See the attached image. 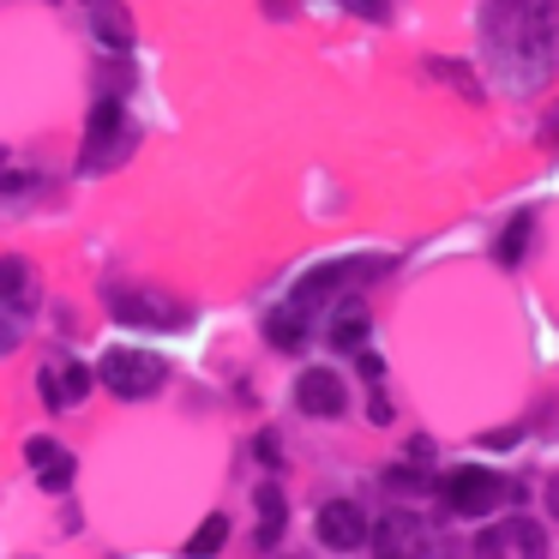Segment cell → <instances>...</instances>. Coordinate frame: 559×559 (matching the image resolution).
<instances>
[{
    "label": "cell",
    "mask_w": 559,
    "mask_h": 559,
    "mask_svg": "<svg viewBox=\"0 0 559 559\" xmlns=\"http://www.w3.org/2000/svg\"><path fill=\"white\" fill-rule=\"evenodd\" d=\"M103 301H109V313H115V319H127V325L181 331L187 319H193V307L175 301V295H163L157 283H103Z\"/></svg>",
    "instance_id": "obj_1"
},
{
    "label": "cell",
    "mask_w": 559,
    "mask_h": 559,
    "mask_svg": "<svg viewBox=\"0 0 559 559\" xmlns=\"http://www.w3.org/2000/svg\"><path fill=\"white\" fill-rule=\"evenodd\" d=\"M367 535H373V559H451V542L415 511H391Z\"/></svg>",
    "instance_id": "obj_2"
},
{
    "label": "cell",
    "mask_w": 559,
    "mask_h": 559,
    "mask_svg": "<svg viewBox=\"0 0 559 559\" xmlns=\"http://www.w3.org/2000/svg\"><path fill=\"white\" fill-rule=\"evenodd\" d=\"M97 385H109L115 397H127V403H139V397H157L163 385H169V367L157 361L151 349H103V361H97Z\"/></svg>",
    "instance_id": "obj_3"
},
{
    "label": "cell",
    "mask_w": 559,
    "mask_h": 559,
    "mask_svg": "<svg viewBox=\"0 0 559 559\" xmlns=\"http://www.w3.org/2000/svg\"><path fill=\"white\" fill-rule=\"evenodd\" d=\"M439 499H445V511H457V518H487L499 499H511V487L499 481V475L463 463V469H451L445 481H439Z\"/></svg>",
    "instance_id": "obj_4"
},
{
    "label": "cell",
    "mask_w": 559,
    "mask_h": 559,
    "mask_svg": "<svg viewBox=\"0 0 559 559\" xmlns=\"http://www.w3.org/2000/svg\"><path fill=\"white\" fill-rule=\"evenodd\" d=\"M469 554L475 559H547V535H542L535 518H506V523H493V530L475 535Z\"/></svg>",
    "instance_id": "obj_5"
},
{
    "label": "cell",
    "mask_w": 559,
    "mask_h": 559,
    "mask_svg": "<svg viewBox=\"0 0 559 559\" xmlns=\"http://www.w3.org/2000/svg\"><path fill=\"white\" fill-rule=\"evenodd\" d=\"M121 151H127V115L115 97H103L85 127V175H103L109 163H121Z\"/></svg>",
    "instance_id": "obj_6"
},
{
    "label": "cell",
    "mask_w": 559,
    "mask_h": 559,
    "mask_svg": "<svg viewBox=\"0 0 559 559\" xmlns=\"http://www.w3.org/2000/svg\"><path fill=\"white\" fill-rule=\"evenodd\" d=\"M313 523H319V542H325L331 554H355V547L367 542V511L355 506V499H325Z\"/></svg>",
    "instance_id": "obj_7"
},
{
    "label": "cell",
    "mask_w": 559,
    "mask_h": 559,
    "mask_svg": "<svg viewBox=\"0 0 559 559\" xmlns=\"http://www.w3.org/2000/svg\"><path fill=\"white\" fill-rule=\"evenodd\" d=\"M43 301V283H37V265H31L25 253H0V307L7 313H37Z\"/></svg>",
    "instance_id": "obj_8"
},
{
    "label": "cell",
    "mask_w": 559,
    "mask_h": 559,
    "mask_svg": "<svg viewBox=\"0 0 559 559\" xmlns=\"http://www.w3.org/2000/svg\"><path fill=\"white\" fill-rule=\"evenodd\" d=\"M295 409L301 415H343L349 409V391H343V379L331 373V367H307V373L295 379Z\"/></svg>",
    "instance_id": "obj_9"
},
{
    "label": "cell",
    "mask_w": 559,
    "mask_h": 559,
    "mask_svg": "<svg viewBox=\"0 0 559 559\" xmlns=\"http://www.w3.org/2000/svg\"><path fill=\"white\" fill-rule=\"evenodd\" d=\"M97 385V379H91V367L85 361H49L43 367V403H49V409H73V403H85V391Z\"/></svg>",
    "instance_id": "obj_10"
},
{
    "label": "cell",
    "mask_w": 559,
    "mask_h": 559,
    "mask_svg": "<svg viewBox=\"0 0 559 559\" xmlns=\"http://www.w3.org/2000/svg\"><path fill=\"white\" fill-rule=\"evenodd\" d=\"M25 457H31V469H37V481L49 487V493H67V487H73V451H61L49 433L31 439Z\"/></svg>",
    "instance_id": "obj_11"
},
{
    "label": "cell",
    "mask_w": 559,
    "mask_h": 559,
    "mask_svg": "<svg viewBox=\"0 0 559 559\" xmlns=\"http://www.w3.org/2000/svg\"><path fill=\"white\" fill-rule=\"evenodd\" d=\"M91 25H97V37L109 43L115 55H127V49H133V19H127V7H121V0H97V7H91Z\"/></svg>",
    "instance_id": "obj_12"
},
{
    "label": "cell",
    "mask_w": 559,
    "mask_h": 559,
    "mask_svg": "<svg viewBox=\"0 0 559 559\" xmlns=\"http://www.w3.org/2000/svg\"><path fill=\"white\" fill-rule=\"evenodd\" d=\"M283 523H289L283 487H277V481H265V487H259V547H277V542H283Z\"/></svg>",
    "instance_id": "obj_13"
},
{
    "label": "cell",
    "mask_w": 559,
    "mask_h": 559,
    "mask_svg": "<svg viewBox=\"0 0 559 559\" xmlns=\"http://www.w3.org/2000/svg\"><path fill=\"white\" fill-rule=\"evenodd\" d=\"M265 337H271V349L295 355L307 343V313H301V307H277V313L265 319Z\"/></svg>",
    "instance_id": "obj_14"
},
{
    "label": "cell",
    "mask_w": 559,
    "mask_h": 559,
    "mask_svg": "<svg viewBox=\"0 0 559 559\" xmlns=\"http://www.w3.org/2000/svg\"><path fill=\"white\" fill-rule=\"evenodd\" d=\"M427 73H433L439 85H451L463 103H487V85H481V79H475L463 61H445V55H433V61H427Z\"/></svg>",
    "instance_id": "obj_15"
},
{
    "label": "cell",
    "mask_w": 559,
    "mask_h": 559,
    "mask_svg": "<svg viewBox=\"0 0 559 559\" xmlns=\"http://www.w3.org/2000/svg\"><path fill=\"white\" fill-rule=\"evenodd\" d=\"M331 343H337L343 355L367 343V307H361V301H343V307H337V319H331Z\"/></svg>",
    "instance_id": "obj_16"
},
{
    "label": "cell",
    "mask_w": 559,
    "mask_h": 559,
    "mask_svg": "<svg viewBox=\"0 0 559 559\" xmlns=\"http://www.w3.org/2000/svg\"><path fill=\"white\" fill-rule=\"evenodd\" d=\"M223 542H229V518H223V511H211V518L187 535V559H217Z\"/></svg>",
    "instance_id": "obj_17"
},
{
    "label": "cell",
    "mask_w": 559,
    "mask_h": 559,
    "mask_svg": "<svg viewBox=\"0 0 559 559\" xmlns=\"http://www.w3.org/2000/svg\"><path fill=\"white\" fill-rule=\"evenodd\" d=\"M530 229H535L530 211H518V217L506 223V235H499V265H518V259L530 253Z\"/></svg>",
    "instance_id": "obj_18"
},
{
    "label": "cell",
    "mask_w": 559,
    "mask_h": 559,
    "mask_svg": "<svg viewBox=\"0 0 559 559\" xmlns=\"http://www.w3.org/2000/svg\"><path fill=\"white\" fill-rule=\"evenodd\" d=\"M385 481H391V487H403V493H421V487H433L421 469H397V463H391V475H385Z\"/></svg>",
    "instance_id": "obj_19"
},
{
    "label": "cell",
    "mask_w": 559,
    "mask_h": 559,
    "mask_svg": "<svg viewBox=\"0 0 559 559\" xmlns=\"http://www.w3.org/2000/svg\"><path fill=\"white\" fill-rule=\"evenodd\" d=\"M19 337H25V331H19V313H7V307H0V355H13Z\"/></svg>",
    "instance_id": "obj_20"
},
{
    "label": "cell",
    "mask_w": 559,
    "mask_h": 559,
    "mask_svg": "<svg viewBox=\"0 0 559 559\" xmlns=\"http://www.w3.org/2000/svg\"><path fill=\"white\" fill-rule=\"evenodd\" d=\"M7 181H31V169L13 163V151H0V193H7Z\"/></svg>",
    "instance_id": "obj_21"
},
{
    "label": "cell",
    "mask_w": 559,
    "mask_h": 559,
    "mask_svg": "<svg viewBox=\"0 0 559 559\" xmlns=\"http://www.w3.org/2000/svg\"><path fill=\"white\" fill-rule=\"evenodd\" d=\"M343 7H355V13H367V19H385V0H343Z\"/></svg>",
    "instance_id": "obj_22"
},
{
    "label": "cell",
    "mask_w": 559,
    "mask_h": 559,
    "mask_svg": "<svg viewBox=\"0 0 559 559\" xmlns=\"http://www.w3.org/2000/svg\"><path fill=\"white\" fill-rule=\"evenodd\" d=\"M547 511H554V518H559V475H554V481H547Z\"/></svg>",
    "instance_id": "obj_23"
}]
</instances>
